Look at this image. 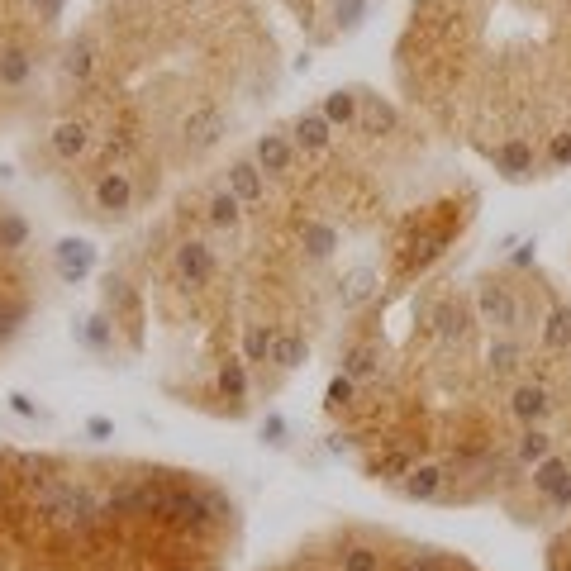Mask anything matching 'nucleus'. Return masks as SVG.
Listing matches in <instances>:
<instances>
[{"mask_svg":"<svg viewBox=\"0 0 571 571\" xmlns=\"http://www.w3.org/2000/svg\"><path fill=\"white\" fill-rule=\"evenodd\" d=\"M481 196L434 134L367 86L257 134L172 200L100 276L86 343L158 367L181 405L243 419L434 276ZM334 348V353H338Z\"/></svg>","mask_w":571,"mask_h":571,"instance_id":"obj_1","label":"nucleus"},{"mask_svg":"<svg viewBox=\"0 0 571 571\" xmlns=\"http://www.w3.org/2000/svg\"><path fill=\"white\" fill-rule=\"evenodd\" d=\"M281 62L253 0H100L58 58L48 177L77 215L129 224L229 143Z\"/></svg>","mask_w":571,"mask_h":571,"instance_id":"obj_2","label":"nucleus"},{"mask_svg":"<svg viewBox=\"0 0 571 571\" xmlns=\"http://www.w3.org/2000/svg\"><path fill=\"white\" fill-rule=\"evenodd\" d=\"M395 81L429 134L500 181L571 172V0H410Z\"/></svg>","mask_w":571,"mask_h":571,"instance_id":"obj_3","label":"nucleus"},{"mask_svg":"<svg viewBox=\"0 0 571 571\" xmlns=\"http://www.w3.org/2000/svg\"><path fill=\"white\" fill-rule=\"evenodd\" d=\"M238 510L153 462L0 448V571H229Z\"/></svg>","mask_w":571,"mask_h":571,"instance_id":"obj_4","label":"nucleus"},{"mask_svg":"<svg viewBox=\"0 0 571 571\" xmlns=\"http://www.w3.org/2000/svg\"><path fill=\"white\" fill-rule=\"evenodd\" d=\"M538 414L519 438V481L510 514L548 529V567L571 571V291L552 281L533 348Z\"/></svg>","mask_w":571,"mask_h":571,"instance_id":"obj_5","label":"nucleus"},{"mask_svg":"<svg viewBox=\"0 0 571 571\" xmlns=\"http://www.w3.org/2000/svg\"><path fill=\"white\" fill-rule=\"evenodd\" d=\"M267 571H476L457 552L410 543L400 533L376 529H329L300 543L291 557H281Z\"/></svg>","mask_w":571,"mask_h":571,"instance_id":"obj_6","label":"nucleus"},{"mask_svg":"<svg viewBox=\"0 0 571 571\" xmlns=\"http://www.w3.org/2000/svg\"><path fill=\"white\" fill-rule=\"evenodd\" d=\"M39 272H34V224L0 200V348L34 315Z\"/></svg>","mask_w":571,"mask_h":571,"instance_id":"obj_7","label":"nucleus"}]
</instances>
